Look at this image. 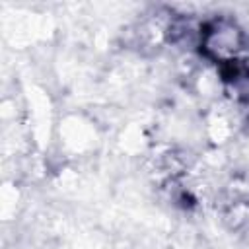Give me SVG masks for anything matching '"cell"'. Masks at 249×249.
Masks as SVG:
<instances>
[{
  "label": "cell",
  "instance_id": "cell-1",
  "mask_svg": "<svg viewBox=\"0 0 249 249\" xmlns=\"http://www.w3.org/2000/svg\"><path fill=\"white\" fill-rule=\"evenodd\" d=\"M200 47L214 62H233L245 51V33L235 21L218 18L200 29Z\"/></svg>",
  "mask_w": 249,
  "mask_h": 249
}]
</instances>
